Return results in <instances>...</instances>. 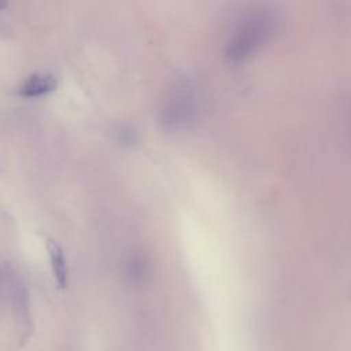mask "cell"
I'll return each mask as SVG.
<instances>
[{
  "mask_svg": "<svg viewBox=\"0 0 351 351\" xmlns=\"http://www.w3.org/2000/svg\"><path fill=\"white\" fill-rule=\"evenodd\" d=\"M271 30V21L266 15H254L244 21L234 32L226 48V58L232 63H241L266 40Z\"/></svg>",
  "mask_w": 351,
  "mask_h": 351,
  "instance_id": "1",
  "label": "cell"
},
{
  "mask_svg": "<svg viewBox=\"0 0 351 351\" xmlns=\"http://www.w3.org/2000/svg\"><path fill=\"white\" fill-rule=\"evenodd\" d=\"M47 250H48L51 267H52V273L56 280V284L60 289H66L69 284V269H67L63 251L60 245L51 239L47 240Z\"/></svg>",
  "mask_w": 351,
  "mask_h": 351,
  "instance_id": "2",
  "label": "cell"
},
{
  "mask_svg": "<svg viewBox=\"0 0 351 351\" xmlns=\"http://www.w3.org/2000/svg\"><path fill=\"white\" fill-rule=\"evenodd\" d=\"M56 88V80L49 74H33L19 88V95L25 97H37L47 95Z\"/></svg>",
  "mask_w": 351,
  "mask_h": 351,
  "instance_id": "3",
  "label": "cell"
}]
</instances>
